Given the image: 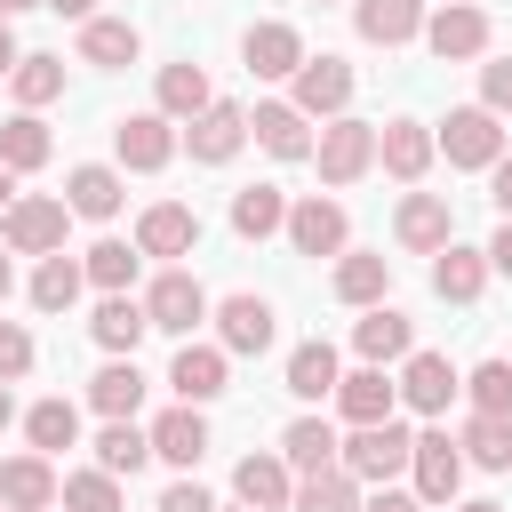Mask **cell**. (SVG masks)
I'll return each mask as SVG.
<instances>
[{
  "label": "cell",
  "instance_id": "1",
  "mask_svg": "<svg viewBox=\"0 0 512 512\" xmlns=\"http://www.w3.org/2000/svg\"><path fill=\"white\" fill-rule=\"evenodd\" d=\"M408 456H416V432H408L400 416H384V424H352V440H336V464H344L360 488H384L392 472H408Z\"/></svg>",
  "mask_w": 512,
  "mask_h": 512
},
{
  "label": "cell",
  "instance_id": "2",
  "mask_svg": "<svg viewBox=\"0 0 512 512\" xmlns=\"http://www.w3.org/2000/svg\"><path fill=\"white\" fill-rule=\"evenodd\" d=\"M64 224H72L64 192H24V200L0 208V248H16V256H56V248H64Z\"/></svg>",
  "mask_w": 512,
  "mask_h": 512
},
{
  "label": "cell",
  "instance_id": "3",
  "mask_svg": "<svg viewBox=\"0 0 512 512\" xmlns=\"http://www.w3.org/2000/svg\"><path fill=\"white\" fill-rule=\"evenodd\" d=\"M312 160H320V184H360V176L376 168V128L352 120V112H336V120L312 136Z\"/></svg>",
  "mask_w": 512,
  "mask_h": 512
},
{
  "label": "cell",
  "instance_id": "4",
  "mask_svg": "<svg viewBox=\"0 0 512 512\" xmlns=\"http://www.w3.org/2000/svg\"><path fill=\"white\" fill-rule=\"evenodd\" d=\"M176 144H184L200 168H224V160L248 144V112H240V104H224V96H208V104L184 120V136H176Z\"/></svg>",
  "mask_w": 512,
  "mask_h": 512
},
{
  "label": "cell",
  "instance_id": "5",
  "mask_svg": "<svg viewBox=\"0 0 512 512\" xmlns=\"http://www.w3.org/2000/svg\"><path fill=\"white\" fill-rule=\"evenodd\" d=\"M144 320H152L160 336H192V328L208 320V288H200L184 264H168V272L144 288Z\"/></svg>",
  "mask_w": 512,
  "mask_h": 512
},
{
  "label": "cell",
  "instance_id": "6",
  "mask_svg": "<svg viewBox=\"0 0 512 512\" xmlns=\"http://www.w3.org/2000/svg\"><path fill=\"white\" fill-rule=\"evenodd\" d=\"M424 48H432L440 64L488 56V8H472V0H440V8L424 16Z\"/></svg>",
  "mask_w": 512,
  "mask_h": 512
},
{
  "label": "cell",
  "instance_id": "7",
  "mask_svg": "<svg viewBox=\"0 0 512 512\" xmlns=\"http://www.w3.org/2000/svg\"><path fill=\"white\" fill-rule=\"evenodd\" d=\"M440 152H448V168H488L496 152H504V128H496V112L488 104H456L448 120H440V136H432Z\"/></svg>",
  "mask_w": 512,
  "mask_h": 512
},
{
  "label": "cell",
  "instance_id": "8",
  "mask_svg": "<svg viewBox=\"0 0 512 512\" xmlns=\"http://www.w3.org/2000/svg\"><path fill=\"white\" fill-rule=\"evenodd\" d=\"M288 80H296L288 104H296L304 120H336V112L352 104V64H344V56H304Z\"/></svg>",
  "mask_w": 512,
  "mask_h": 512
},
{
  "label": "cell",
  "instance_id": "9",
  "mask_svg": "<svg viewBox=\"0 0 512 512\" xmlns=\"http://www.w3.org/2000/svg\"><path fill=\"white\" fill-rule=\"evenodd\" d=\"M112 152H120V168L152 176V168L176 160V120H168V112H128V120L112 128Z\"/></svg>",
  "mask_w": 512,
  "mask_h": 512
},
{
  "label": "cell",
  "instance_id": "10",
  "mask_svg": "<svg viewBox=\"0 0 512 512\" xmlns=\"http://www.w3.org/2000/svg\"><path fill=\"white\" fill-rule=\"evenodd\" d=\"M224 368H232V352L224 344H176V360H168V392L176 400H192V408H208L216 392H224Z\"/></svg>",
  "mask_w": 512,
  "mask_h": 512
},
{
  "label": "cell",
  "instance_id": "11",
  "mask_svg": "<svg viewBox=\"0 0 512 512\" xmlns=\"http://www.w3.org/2000/svg\"><path fill=\"white\" fill-rule=\"evenodd\" d=\"M408 472H416V496H424V504H456V488H464V448H456L448 432H416Z\"/></svg>",
  "mask_w": 512,
  "mask_h": 512
},
{
  "label": "cell",
  "instance_id": "12",
  "mask_svg": "<svg viewBox=\"0 0 512 512\" xmlns=\"http://www.w3.org/2000/svg\"><path fill=\"white\" fill-rule=\"evenodd\" d=\"M280 232H288V248H296V256H344V232H352V224H344V208H336V200H320V192H312V200H296V208H288V224H280Z\"/></svg>",
  "mask_w": 512,
  "mask_h": 512
},
{
  "label": "cell",
  "instance_id": "13",
  "mask_svg": "<svg viewBox=\"0 0 512 512\" xmlns=\"http://www.w3.org/2000/svg\"><path fill=\"white\" fill-rule=\"evenodd\" d=\"M352 352H360L368 368L408 360V352H416V320H408V312H392V304H368V312L352 320Z\"/></svg>",
  "mask_w": 512,
  "mask_h": 512
},
{
  "label": "cell",
  "instance_id": "14",
  "mask_svg": "<svg viewBox=\"0 0 512 512\" xmlns=\"http://www.w3.org/2000/svg\"><path fill=\"white\" fill-rule=\"evenodd\" d=\"M392 240H400V248H416V256L448 248V240H456L448 200H440V192H408V200H400V216H392Z\"/></svg>",
  "mask_w": 512,
  "mask_h": 512
},
{
  "label": "cell",
  "instance_id": "15",
  "mask_svg": "<svg viewBox=\"0 0 512 512\" xmlns=\"http://www.w3.org/2000/svg\"><path fill=\"white\" fill-rule=\"evenodd\" d=\"M136 248H144V256H192V248H200V216H192L184 200H152V208L136 216Z\"/></svg>",
  "mask_w": 512,
  "mask_h": 512
},
{
  "label": "cell",
  "instance_id": "16",
  "mask_svg": "<svg viewBox=\"0 0 512 512\" xmlns=\"http://www.w3.org/2000/svg\"><path fill=\"white\" fill-rule=\"evenodd\" d=\"M456 392H464V376L448 368V352H408V368H400V400H408L416 416H440Z\"/></svg>",
  "mask_w": 512,
  "mask_h": 512
},
{
  "label": "cell",
  "instance_id": "17",
  "mask_svg": "<svg viewBox=\"0 0 512 512\" xmlns=\"http://www.w3.org/2000/svg\"><path fill=\"white\" fill-rule=\"evenodd\" d=\"M240 64H248L256 80H288V72L304 64V32H296V24H248Z\"/></svg>",
  "mask_w": 512,
  "mask_h": 512
},
{
  "label": "cell",
  "instance_id": "18",
  "mask_svg": "<svg viewBox=\"0 0 512 512\" xmlns=\"http://www.w3.org/2000/svg\"><path fill=\"white\" fill-rule=\"evenodd\" d=\"M432 152H440V144H432V128H424V120H384V128H376V160H384L400 184H424Z\"/></svg>",
  "mask_w": 512,
  "mask_h": 512
},
{
  "label": "cell",
  "instance_id": "19",
  "mask_svg": "<svg viewBox=\"0 0 512 512\" xmlns=\"http://www.w3.org/2000/svg\"><path fill=\"white\" fill-rule=\"evenodd\" d=\"M120 200H128V184H120V168H104V160H80V168L64 176V208L88 216V224L120 216Z\"/></svg>",
  "mask_w": 512,
  "mask_h": 512
},
{
  "label": "cell",
  "instance_id": "20",
  "mask_svg": "<svg viewBox=\"0 0 512 512\" xmlns=\"http://www.w3.org/2000/svg\"><path fill=\"white\" fill-rule=\"evenodd\" d=\"M232 496L256 504V512H288V496H296L288 456H240V464H232Z\"/></svg>",
  "mask_w": 512,
  "mask_h": 512
},
{
  "label": "cell",
  "instance_id": "21",
  "mask_svg": "<svg viewBox=\"0 0 512 512\" xmlns=\"http://www.w3.org/2000/svg\"><path fill=\"white\" fill-rule=\"evenodd\" d=\"M0 504H8V512H48V504H56V464H48L40 448L8 456V464H0Z\"/></svg>",
  "mask_w": 512,
  "mask_h": 512
},
{
  "label": "cell",
  "instance_id": "22",
  "mask_svg": "<svg viewBox=\"0 0 512 512\" xmlns=\"http://www.w3.org/2000/svg\"><path fill=\"white\" fill-rule=\"evenodd\" d=\"M248 136L272 152V160H312V120L296 104H256L248 112Z\"/></svg>",
  "mask_w": 512,
  "mask_h": 512
},
{
  "label": "cell",
  "instance_id": "23",
  "mask_svg": "<svg viewBox=\"0 0 512 512\" xmlns=\"http://www.w3.org/2000/svg\"><path fill=\"white\" fill-rule=\"evenodd\" d=\"M328 288H336V304H384V288H392V256H368V248H344L336 256V272H328Z\"/></svg>",
  "mask_w": 512,
  "mask_h": 512
},
{
  "label": "cell",
  "instance_id": "24",
  "mask_svg": "<svg viewBox=\"0 0 512 512\" xmlns=\"http://www.w3.org/2000/svg\"><path fill=\"white\" fill-rule=\"evenodd\" d=\"M208 320H216L224 352H264L272 344V304L264 296H224V304H208Z\"/></svg>",
  "mask_w": 512,
  "mask_h": 512
},
{
  "label": "cell",
  "instance_id": "25",
  "mask_svg": "<svg viewBox=\"0 0 512 512\" xmlns=\"http://www.w3.org/2000/svg\"><path fill=\"white\" fill-rule=\"evenodd\" d=\"M88 408H96V416H136V408H144V368H136V352H112V360L88 376Z\"/></svg>",
  "mask_w": 512,
  "mask_h": 512
},
{
  "label": "cell",
  "instance_id": "26",
  "mask_svg": "<svg viewBox=\"0 0 512 512\" xmlns=\"http://www.w3.org/2000/svg\"><path fill=\"white\" fill-rule=\"evenodd\" d=\"M336 408H344V424H384L392 416V400H400V384L384 376V368H352V376H336V392H328Z\"/></svg>",
  "mask_w": 512,
  "mask_h": 512
},
{
  "label": "cell",
  "instance_id": "27",
  "mask_svg": "<svg viewBox=\"0 0 512 512\" xmlns=\"http://www.w3.org/2000/svg\"><path fill=\"white\" fill-rule=\"evenodd\" d=\"M152 456H160V464H184V472H192V464L208 456V416H200L192 400H176V408H168V416L152 424Z\"/></svg>",
  "mask_w": 512,
  "mask_h": 512
},
{
  "label": "cell",
  "instance_id": "28",
  "mask_svg": "<svg viewBox=\"0 0 512 512\" xmlns=\"http://www.w3.org/2000/svg\"><path fill=\"white\" fill-rule=\"evenodd\" d=\"M352 24H360V40L400 48V40L424 32V0H352Z\"/></svg>",
  "mask_w": 512,
  "mask_h": 512
},
{
  "label": "cell",
  "instance_id": "29",
  "mask_svg": "<svg viewBox=\"0 0 512 512\" xmlns=\"http://www.w3.org/2000/svg\"><path fill=\"white\" fill-rule=\"evenodd\" d=\"M88 336H96L104 352H136V344L152 336V320H144V296H128V288H120V296H104V304H96V320H88Z\"/></svg>",
  "mask_w": 512,
  "mask_h": 512
},
{
  "label": "cell",
  "instance_id": "30",
  "mask_svg": "<svg viewBox=\"0 0 512 512\" xmlns=\"http://www.w3.org/2000/svg\"><path fill=\"white\" fill-rule=\"evenodd\" d=\"M136 24H120V16H88L80 24V64H96V72H120V64H136Z\"/></svg>",
  "mask_w": 512,
  "mask_h": 512
},
{
  "label": "cell",
  "instance_id": "31",
  "mask_svg": "<svg viewBox=\"0 0 512 512\" xmlns=\"http://www.w3.org/2000/svg\"><path fill=\"white\" fill-rule=\"evenodd\" d=\"M432 288H440L448 304H472V296L488 288V256H480V248H456V240L432 248Z\"/></svg>",
  "mask_w": 512,
  "mask_h": 512
},
{
  "label": "cell",
  "instance_id": "32",
  "mask_svg": "<svg viewBox=\"0 0 512 512\" xmlns=\"http://www.w3.org/2000/svg\"><path fill=\"white\" fill-rule=\"evenodd\" d=\"M96 464H104L112 480H120V472L136 480V472L152 464V432H136V416H104V432H96Z\"/></svg>",
  "mask_w": 512,
  "mask_h": 512
},
{
  "label": "cell",
  "instance_id": "33",
  "mask_svg": "<svg viewBox=\"0 0 512 512\" xmlns=\"http://www.w3.org/2000/svg\"><path fill=\"white\" fill-rule=\"evenodd\" d=\"M456 448H464V464H480V472H512V416H464V432H456Z\"/></svg>",
  "mask_w": 512,
  "mask_h": 512
},
{
  "label": "cell",
  "instance_id": "34",
  "mask_svg": "<svg viewBox=\"0 0 512 512\" xmlns=\"http://www.w3.org/2000/svg\"><path fill=\"white\" fill-rule=\"evenodd\" d=\"M280 456H288V472H328L336 464V424L328 416H296L280 432Z\"/></svg>",
  "mask_w": 512,
  "mask_h": 512
},
{
  "label": "cell",
  "instance_id": "35",
  "mask_svg": "<svg viewBox=\"0 0 512 512\" xmlns=\"http://www.w3.org/2000/svg\"><path fill=\"white\" fill-rule=\"evenodd\" d=\"M288 512H360V480H352L344 464L304 472V480H296V496H288Z\"/></svg>",
  "mask_w": 512,
  "mask_h": 512
},
{
  "label": "cell",
  "instance_id": "36",
  "mask_svg": "<svg viewBox=\"0 0 512 512\" xmlns=\"http://www.w3.org/2000/svg\"><path fill=\"white\" fill-rule=\"evenodd\" d=\"M280 224H288L280 184H248V192H232V232H240V240H272Z\"/></svg>",
  "mask_w": 512,
  "mask_h": 512
},
{
  "label": "cell",
  "instance_id": "37",
  "mask_svg": "<svg viewBox=\"0 0 512 512\" xmlns=\"http://www.w3.org/2000/svg\"><path fill=\"white\" fill-rule=\"evenodd\" d=\"M80 288H88V272H80L64 248H56V256H40V272H32V304H40V312H72V304H80Z\"/></svg>",
  "mask_w": 512,
  "mask_h": 512
},
{
  "label": "cell",
  "instance_id": "38",
  "mask_svg": "<svg viewBox=\"0 0 512 512\" xmlns=\"http://www.w3.org/2000/svg\"><path fill=\"white\" fill-rule=\"evenodd\" d=\"M336 376H344V368H336V352H328L320 336L288 352V392H296V400H328V392H336Z\"/></svg>",
  "mask_w": 512,
  "mask_h": 512
},
{
  "label": "cell",
  "instance_id": "39",
  "mask_svg": "<svg viewBox=\"0 0 512 512\" xmlns=\"http://www.w3.org/2000/svg\"><path fill=\"white\" fill-rule=\"evenodd\" d=\"M8 88H16V104H24V112L56 104V96H64V56H16Z\"/></svg>",
  "mask_w": 512,
  "mask_h": 512
},
{
  "label": "cell",
  "instance_id": "40",
  "mask_svg": "<svg viewBox=\"0 0 512 512\" xmlns=\"http://www.w3.org/2000/svg\"><path fill=\"white\" fill-rule=\"evenodd\" d=\"M152 96H160V112H168V120H192V112L208 104V72H200V64H160Z\"/></svg>",
  "mask_w": 512,
  "mask_h": 512
},
{
  "label": "cell",
  "instance_id": "41",
  "mask_svg": "<svg viewBox=\"0 0 512 512\" xmlns=\"http://www.w3.org/2000/svg\"><path fill=\"white\" fill-rule=\"evenodd\" d=\"M24 440H32L40 456L72 448V440H80V408H72V400H40V408H24Z\"/></svg>",
  "mask_w": 512,
  "mask_h": 512
},
{
  "label": "cell",
  "instance_id": "42",
  "mask_svg": "<svg viewBox=\"0 0 512 512\" xmlns=\"http://www.w3.org/2000/svg\"><path fill=\"white\" fill-rule=\"evenodd\" d=\"M0 160H8L16 176L48 168V128H40V112H16V120H0Z\"/></svg>",
  "mask_w": 512,
  "mask_h": 512
},
{
  "label": "cell",
  "instance_id": "43",
  "mask_svg": "<svg viewBox=\"0 0 512 512\" xmlns=\"http://www.w3.org/2000/svg\"><path fill=\"white\" fill-rule=\"evenodd\" d=\"M136 264H144V248H128V240H96V248L80 256V272H88L104 296H120V288L136 280Z\"/></svg>",
  "mask_w": 512,
  "mask_h": 512
},
{
  "label": "cell",
  "instance_id": "44",
  "mask_svg": "<svg viewBox=\"0 0 512 512\" xmlns=\"http://www.w3.org/2000/svg\"><path fill=\"white\" fill-rule=\"evenodd\" d=\"M56 504H64V512H120V480H112L104 464H88V472L56 480Z\"/></svg>",
  "mask_w": 512,
  "mask_h": 512
},
{
  "label": "cell",
  "instance_id": "45",
  "mask_svg": "<svg viewBox=\"0 0 512 512\" xmlns=\"http://www.w3.org/2000/svg\"><path fill=\"white\" fill-rule=\"evenodd\" d=\"M464 392H472L480 416H512V360H480V368L464 376Z\"/></svg>",
  "mask_w": 512,
  "mask_h": 512
},
{
  "label": "cell",
  "instance_id": "46",
  "mask_svg": "<svg viewBox=\"0 0 512 512\" xmlns=\"http://www.w3.org/2000/svg\"><path fill=\"white\" fill-rule=\"evenodd\" d=\"M32 368V328L24 320H0V384H16Z\"/></svg>",
  "mask_w": 512,
  "mask_h": 512
},
{
  "label": "cell",
  "instance_id": "47",
  "mask_svg": "<svg viewBox=\"0 0 512 512\" xmlns=\"http://www.w3.org/2000/svg\"><path fill=\"white\" fill-rule=\"evenodd\" d=\"M480 104L488 112H512V56H488L480 64Z\"/></svg>",
  "mask_w": 512,
  "mask_h": 512
},
{
  "label": "cell",
  "instance_id": "48",
  "mask_svg": "<svg viewBox=\"0 0 512 512\" xmlns=\"http://www.w3.org/2000/svg\"><path fill=\"white\" fill-rule=\"evenodd\" d=\"M160 512H216V496L200 480H176V488H160Z\"/></svg>",
  "mask_w": 512,
  "mask_h": 512
},
{
  "label": "cell",
  "instance_id": "49",
  "mask_svg": "<svg viewBox=\"0 0 512 512\" xmlns=\"http://www.w3.org/2000/svg\"><path fill=\"white\" fill-rule=\"evenodd\" d=\"M488 200L512 216V152H496V160H488Z\"/></svg>",
  "mask_w": 512,
  "mask_h": 512
},
{
  "label": "cell",
  "instance_id": "50",
  "mask_svg": "<svg viewBox=\"0 0 512 512\" xmlns=\"http://www.w3.org/2000/svg\"><path fill=\"white\" fill-rule=\"evenodd\" d=\"M360 512H424V496H400V488H376Z\"/></svg>",
  "mask_w": 512,
  "mask_h": 512
},
{
  "label": "cell",
  "instance_id": "51",
  "mask_svg": "<svg viewBox=\"0 0 512 512\" xmlns=\"http://www.w3.org/2000/svg\"><path fill=\"white\" fill-rule=\"evenodd\" d=\"M480 256H488V272H512V216H504V232H496Z\"/></svg>",
  "mask_w": 512,
  "mask_h": 512
},
{
  "label": "cell",
  "instance_id": "52",
  "mask_svg": "<svg viewBox=\"0 0 512 512\" xmlns=\"http://www.w3.org/2000/svg\"><path fill=\"white\" fill-rule=\"evenodd\" d=\"M40 8H56V16H80V24L96 16V0H40Z\"/></svg>",
  "mask_w": 512,
  "mask_h": 512
},
{
  "label": "cell",
  "instance_id": "53",
  "mask_svg": "<svg viewBox=\"0 0 512 512\" xmlns=\"http://www.w3.org/2000/svg\"><path fill=\"white\" fill-rule=\"evenodd\" d=\"M16 72V32H8V16H0V80Z\"/></svg>",
  "mask_w": 512,
  "mask_h": 512
},
{
  "label": "cell",
  "instance_id": "54",
  "mask_svg": "<svg viewBox=\"0 0 512 512\" xmlns=\"http://www.w3.org/2000/svg\"><path fill=\"white\" fill-rule=\"evenodd\" d=\"M8 200H16V168L0 160V208H8Z\"/></svg>",
  "mask_w": 512,
  "mask_h": 512
},
{
  "label": "cell",
  "instance_id": "55",
  "mask_svg": "<svg viewBox=\"0 0 512 512\" xmlns=\"http://www.w3.org/2000/svg\"><path fill=\"white\" fill-rule=\"evenodd\" d=\"M8 424H16V392L0 384V432H8Z\"/></svg>",
  "mask_w": 512,
  "mask_h": 512
},
{
  "label": "cell",
  "instance_id": "56",
  "mask_svg": "<svg viewBox=\"0 0 512 512\" xmlns=\"http://www.w3.org/2000/svg\"><path fill=\"white\" fill-rule=\"evenodd\" d=\"M24 8H40V0H0V16H24Z\"/></svg>",
  "mask_w": 512,
  "mask_h": 512
},
{
  "label": "cell",
  "instance_id": "57",
  "mask_svg": "<svg viewBox=\"0 0 512 512\" xmlns=\"http://www.w3.org/2000/svg\"><path fill=\"white\" fill-rule=\"evenodd\" d=\"M8 288H16V272H8V256H0V304H8Z\"/></svg>",
  "mask_w": 512,
  "mask_h": 512
},
{
  "label": "cell",
  "instance_id": "58",
  "mask_svg": "<svg viewBox=\"0 0 512 512\" xmlns=\"http://www.w3.org/2000/svg\"><path fill=\"white\" fill-rule=\"evenodd\" d=\"M456 512H504V504H456Z\"/></svg>",
  "mask_w": 512,
  "mask_h": 512
},
{
  "label": "cell",
  "instance_id": "59",
  "mask_svg": "<svg viewBox=\"0 0 512 512\" xmlns=\"http://www.w3.org/2000/svg\"><path fill=\"white\" fill-rule=\"evenodd\" d=\"M216 512H224V504H216ZM232 512H256V504H232Z\"/></svg>",
  "mask_w": 512,
  "mask_h": 512
},
{
  "label": "cell",
  "instance_id": "60",
  "mask_svg": "<svg viewBox=\"0 0 512 512\" xmlns=\"http://www.w3.org/2000/svg\"><path fill=\"white\" fill-rule=\"evenodd\" d=\"M320 8H328V0H320Z\"/></svg>",
  "mask_w": 512,
  "mask_h": 512
},
{
  "label": "cell",
  "instance_id": "61",
  "mask_svg": "<svg viewBox=\"0 0 512 512\" xmlns=\"http://www.w3.org/2000/svg\"><path fill=\"white\" fill-rule=\"evenodd\" d=\"M0 512H8V504H0Z\"/></svg>",
  "mask_w": 512,
  "mask_h": 512
}]
</instances>
